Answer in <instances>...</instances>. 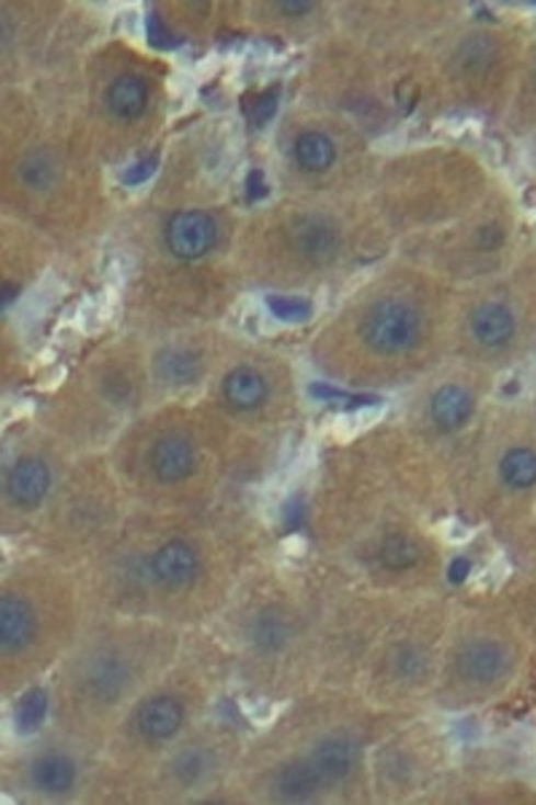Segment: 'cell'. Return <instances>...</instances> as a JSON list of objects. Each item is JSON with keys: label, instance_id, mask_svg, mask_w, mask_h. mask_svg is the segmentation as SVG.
Returning <instances> with one entry per match:
<instances>
[{"label": "cell", "instance_id": "6da1fadb", "mask_svg": "<svg viewBox=\"0 0 536 805\" xmlns=\"http://www.w3.org/2000/svg\"><path fill=\"white\" fill-rule=\"evenodd\" d=\"M408 714L370 704L357 688L319 684L276 706L250 733L228 803L363 805L373 803V747Z\"/></svg>", "mask_w": 536, "mask_h": 805}, {"label": "cell", "instance_id": "7a4b0ae2", "mask_svg": "<svg viewBox=\"0 0 536 805\" xmlns=\"http://www.w3.org/2000/svg\"><path fill=\"white\" fill-rule=\"evenodd\" d=\"M191 631L148 617L94 612L44 690L41 723L102 755L126 708L170 669Z\"/></svg>", "mask_w": 536, "mask_h": 805}, {"label": "cell", "instance_id": "3957f363", "mask_svg": "<svg viewBox=\"0 0 536 805\" xmlns=\"http://www.w3.org/2000/svg\"><path fill=\"white\" fill-rule=\"evenodd\" d=\"M233 684L231 664L215 636L185 639L170 669L159 674L107 736L89 803H126L132 786L189 730L215 714Z\"/></svg>", "mask_w": 536, "mask_h": 805}, {"label": "cell", "instance_id": "277c9868", "mask_svg": "<svg viewBox=\"0 0 536 805\" xmlns=\"http://www.w3.org/2000/svg\"><path fill=\"white\" fill-rule=\"evenodd\" d=\"M52 567L11 575L0 591V695L25 701L54 674L94 610Z\"/></svg>", "mask_w": 536, "mask_h": 805}, {"label": "cell", "instance_id": "5b68a950", "mask_svg": "<svg viewBox=\"0 0 536 805\" xmlns=\"http://www.w3.org/2000/svg\"><path fill=\"white\" fill-rule=\"evenodd\" d=\"M247 741L250 733L218 708L150 766L146 776L132 786L126 803H228V786L242 762Z\"/></svg>", "mask_w": 536, "mask_h": 805}, {"label": "cell", "instance_id": "8992f818", "mask_svg": "<svg viewBox=\"0 0 536 805\" xmlns=\"http://www.w3.org/2000/svg\"><path fill=\"white\" fill-rule=\"evenodd\" d=\"M421 617L397 612L367 647L354 688L370 704L395 714H421L432 704L448 634Z\"/></svg>", "mask_w": 536, "mask_h": 805}, {"label": "cell", "instance_id": "52a82bcc", "mask_svg": "<svg viewBox=\"0 0 536 805\" xmlns=\"http://www.w3.org/2000/svg\"><path fill=\"white\" fill-rule=\"evenodd\" d=\"M102 755L68 733L41 723L22 733L0 757V790L25 805L89 803Z\"/></svg>", "mask_w": 536, "mask_h": 805}, {"label": "cell", "instance_id": "ba28073f", "mask_svg": "<svg viewBox=\"0 0 536 805\" xmlns=\"http://www.w3.org/2000/svg\"><path fill=\"white\" fill-rule=\"evenodd\" d=\"M430 315L408 287H378L352 311V344L360 365L402 369L424 350Z\"/></svg>", "mask_w": 536, "mask_h": 805}, {"label": "cell", "instance_id": "9c48e42d", "mask_svg": "<svg viewBox=\"0 0 536 805\" xmlns=\"http://www.w3.org/2000/svg\"><path fill=\"white\" fill-rule=\"evenodd\" d=\"M440 738L421 714H408L370 755L373 803H424L437 786Z\"/></svg>", "mask_w": 536, "mask_h": 805}, {"label": "cell", "instance_id": "30bf717a", "mask_svg": "<svg viewBox=\"0 0 536 805\" xmlns=\"http://www.w3.org/2000/svg\"><path fill=\"white\" fill-rule=\"evenodd\" d=\"M515 666V650L502 636L472 631L448 634L432 704L440 708L472 706L475 701L499 693L512 680Z\"/></svg>", "mask_w": 536, "mask_h": 805}, {"label": "cell", "instance_id": "8fae6325", "mask_svg": "<svg viewBox=\"0 0 536 805\" xmlns=\"http://www.w3.org/2000/svg\"><path fill=\"white\" fill-rule=\"evenodd\" d=\"M271 245L298 277H324L346 258L349 228L328 209H298L282 228H274Z\"/></svg>", "mask_w": 536, "mask_h": 805}, {"label": "cell", "instance_id": "7c38bea8", "mask_svg": "<svg viewBox=\"0 0 536 805\" xmlns=\"http://www.w3.org/2000/svg\"><path fill=\"white\" fill-rule=\"evenodd\" d=\"M183 422H170V428L156 432L142 452V467L150 484L159 489H183L202 476L204 446Z\"/></svg>", "mask_w": 536, "mask_h": 805}, {"label": "cell", "instance_id": "4fadbf2b", "mask_svg": "<svg viewBox=\"0 0 536 805\" xmlns=\"http://www.w3.org/2000/svg\"><path fill=\"white\" fill-rule=\"evenodd\" d=\"M57 486V465L41 449H25L5 462L3 502L9 513L22 515V519L41 513L49 504Z\"/></svg>", "mask_w": 536, "mask_h": 805}, {"label": "cell", "instance_id": "5bb4252c", "mask_svg": "<svg viewBox=\"0 0 536 805\" xmlns=\"http://www.w3.org/2000/svg\"><path fill=\"white\" fill-rule=\"evenodd\" d=\"M161 250L178 267H196L220 250L223 226L213 209L183 207L164 218L159 231Z\"/></svg>", "mask_w": 536, "mask_h": 805}, {"label": "cell", "instance_id": "9a60e30c", "mask_svg": "<svg viewBox=\"0 0 536 805\" xmlns=\"http://www.w3.org/2000/svg\"><path fill=\"white\" fill-rule=\"evenodd\" d=\"M218 400L231 417L255 419L274 402V378L255 360H237L220 376Z\"/></svg>", "mask_w": 536, "mask_h": 805}, {"label": "cell", "instance_id": "2e32d148", "mask_svg": "<svg viewBox=\"0 0 536 805\" xmlns=\"http://www.w3.org/2000/svg\"><path fill=\"white\" fill-rule=\"evenodd\" d=\"M475 402L472 389L467 384L459 382H445L440 384L435 393L430 395V402H426V419L437 432L443 435H454L467 428L475 417Z\"/></svg>", "mask_w": 536, "mask_h": 805}, {"label": "cell", "instance_id": "e0dca14e", "mask_svg": "<svg viewBox=\"0 0 536 805\" xmlns=\"http://www.w3.org/2000/svg\"><path fill=\"white\" fill-rule=\"evenodd\" d=\"M469 336L488 352H499L512 344L517 333V317L504 302H483L469 311Z\"/></svg>", "mask_w": 536, "mask_h": 805}, {"label": "cell", "instance_id": "ac0fdd59", "mask_svg": "<svg viewBox=\"0 0 536 805\" xmlns=\"http://www.w3.org/2000/svg\"><path fill=\"white\" fill-rule=\"evenodd\" d=\"M204 369H207L204 352L189 344H167L150 360V374L156 382L172 389L194 387L196 382H202Z\"/></svg>", "mask_w": 536, "mask_h": 805}, {"label": "cell", "instance_id": "d6986e66", "mask_svg": "<svg viewBox=\"0 0 536 805\" xmlns=\"http://www.w3.org/2000/svg\"><path fill=\"white\" fill-rule=\"evenodd\" d=\"M335 156L339 154H335L333 140L317 129L304 132L293 146L295 165H298L304 172H309V175H322V172H328L330 167L335 165Z\"/></svg>", "mask_w": 536, "mask_h": 805}, {"label": "cell", "instance_id": "ffe728a7", "mask_svg": "<svg viewBox=\"0 0 536 805\" xmlns=\"http://www.w3.org/2000/svg\"><path fill=\"white\" fill-rule=\"evenodd\" d=\"M107 105L118 118L135 122L146 113L148 107V87L142 78L137 76H122L113 81L111 92H107Z\"/></svg>", "mask_w": 536, "mask_h": 805}, {"label": "cell", "instance_id": "44dd1931", "mask_svg": "<svg viewBox=\"0 0 536 805\" xmlns=\"http://www.w3.org/2000/svg\"><path fill=\"white\" fill-rule=\"evenodd\" d=\"M499 478L508 489L526 491L536 486V452L528 446H512L499 460Z\"/></svg>", "mask_w": 536, "mask_h": 805}, {"label": "cell", "instance_id": "7402d4cb", "mask_svg": "<svg viewBox=\"0 0 536 805\" xmlns=\"http://www.w3.org/2000/svg\"><path fill=\"white\" fill-rule=\"evenodd\" d=\"M20 183L27 194H52L59 185V165L49 154H30L20 165Z\"/></svg>", "mask_w": 536, "mask_h": 805}]
</instances>
